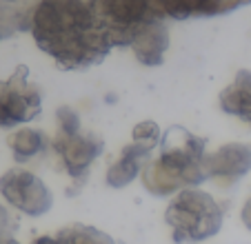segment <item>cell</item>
Instances as JSON below:
<instances>
[{
  "instance_id": "cell-1",
  "label": "cell",
  "mask_w": 251,
  "mask_h": 244,
  "mask_svg": "<svg viewBox=\"0 0 251 244\" xmlns=\"http://www.w3.org/2000/svg\"><path fill=\"white\" fill-rule=\"evenodd\" d=\"M31 36L62 71L96 67L114 49L96 0H40Z\"/></svg>"
},
{
  "instance_id": "cell-2",
  "label": "cell",
  "mask_w": 251,
  "mask_h": 244,
  "mask_svg": "<svg viewBox=\"0 0 251 244\" xmlns=\"http://www.w3.org/2000/svg\"><path fill=\"white\" fill-rule=\"evenodd\" d=\"M207 138L174 124L162 131L158 153L149 158L140 173L142 187L156 197H174L182 189H196L207 180L204 155Z\"/></svg>"
},
{
  "instance_id": "cell-3",
  "label": "cell",
  "mask_w": 251,
  "mask_h": 244,
  "mask_svg": "<svg viewBox=\"0 0 251 244\" xmlns=\"http://www.w3.org/2000/svg\"><path fill=\"white\" fill-rule=\"evenodd\" d=\"M165 222L176 244H198L220 233L225 207L200 187L182 189L167 204Z\"/></svg>"
},
{
  "instance_id": "cell-4",
  "label": "cell",
  "mask_w": 251,
  "mask_h": 244,
  "mask_svg": "<svg viewBox=\"0 0 251 244\" xmlns=\"http://www.w3.org/2000/svg\"><path fill=\"white\" fill-rule=\"evenodd\" d=\"M56 122L58 131L51 138V149L56 153L60 167L65 169V173L76 184L74 193H78L82 189V184L87 182V178H89L94 162L102 155L104 140L100 133L82 129L80 116L69 104L58 107Z\"/></svg>"
},
{
  "instance_id": "cell-5",
  "label": "cell",
  "mask_w": 251,
  "mask_h": 244,
  "mask_svg": "<svg viewBox=\"0 0 251 244\" xmlns=\"http://www.w3.org/2000/svg\"><path fill=\"white\" fill-rule=\"evenodd\" d=\"M96 7L114 47H131L151 20L162 18L151 0H96Z\"/></svg>"
},
{
  "instance_id": "cell-6",
  "label": "cell",
  "mask_w": 251,
  "mask_h": 244,
  "mask_svg": "<svg viewBox=\"0 0 251 244\" xmlns=\"http://www.w3.org/2000/svg\"><path fill=\"white\" fill-rule=\"evenodd\" d=\"M43 111L40 87L29 82V67L18 65L9 78L0 80V127L27 124Z\"/></svg>"
},
{
  "instance_id": "cell-7",
  "label": "cell",
  "mask_w": 251,
  "mask_h": 244,
  "mask_svg": "<svg viewBox=\"0 0 251 244\" xmlns=\"http://www.w3.org/2000/svg\"><path fill=\"white\" fill-rule=\"evenodd\" d=\"M0 195L11 209L29 218H40L53 207L49 187L25 167H11L0 175Z\"/></svg>"
},
{
  "instance_id": "cell-8",
  "label": "cell",
  "mask_w": 251,
  "mask_h": 244,
  "mask_svg": "<svg viewBox=\"0 0 251 244\" xmlns=\"http://www.w3.org/2000/svg\"><path fill=\"white\" fill-rule=\"evenodd\" d=\"M204 173L207 180H216L223 187L240 182L251 173V145L247 142H227L213 153L204 155Z\"/></svg>"
},
{
  "instance_id": "cell-9",
  "label": "cell",
  "mask_w": 251,
  "mask_h": 244,
  "mask_svg": "<svg viewBox=\"0 0 251 244\" xmlns=\"http://www.w3.org/2000/svg\"><path fill=\"white\" fill-rule=\"evenodd\" d=\"M158 14L165 20H189L223 16L249 5L251 0H151Z\"/></svg>"
},
{
  "instance_id": "cell-10",
  "label": "cell",
  "mask_w": 251,
  "mask_h": 244,
  "mask_svg": "<svg viewBox=\"0 0 251 244\" xmlns=\"http://www.w3.org/2000/svg\"><path fill=\"white\" fill-rule=\"evenodd\" d=\"M136 60L145 67H160L169 49V27L165 18H156L133 38L131 47Z\"/></svg>"
},
{
  "instance_id": "cell-11",
  "label": "cell",
  "mask_w": 251,
  "mask_h": 244,
  "mask_svg": "<svg viewBox=\"0 0 251 244\" xmlns=\"http://www.w3.org/2000/svg\"><path fill=\"white\" fill-rule=\"evenodd\" d=\"M153 155L151 149L136 142H129L127 146H123L118 160H114V165L107 169L104 173V182L111 189H125L133 182V180L140 178L145 165L149 162V158Z\"/></svg>"
},
{
  "instance_id": "cell-12",
  "label": "cell",
  "mask_w": 251,
  "mask_h": 244,
  "mask_svg": "<svg viewBox=\"0 0 251 244\" xmlns=\"http://www.w3.org/2000/svg\"><path fill=\"white\" fill-rule=\"evenodd\" d=\"M218 104L227 116L249 122L251 118V69H238L231 85H227L218 96Z\"/></svg>"
},
{
  "instance_id": "cell-13",
  "label": "cell",
  "mask_w": 251,
  "mask_h": 244,
  "mask_svg": "<svg viewBox=\"0 0 251 244\" xmlns=\"http://www.w3.org/2000/svg\"><path fill=\"white\" fill-rule=\"evenodd\" d=\"M7 145L11 149L16 165H27L31 160L40 158L45 151L51 146V138L43 129L33 127H20L7 138Z\"/></svg>"
},
{
  "instance_id": "cell-14",
  "label": "cell",
  "mask_w": 251,
  "mask_h": 244,
  "mask_svg": "<svg viewBox=\"0 0 251 244\" xmlns=\"http://www.w3.org/2000/svg\"><path fill=\"white\" fill-rule=\"evenodd\" d=\"M40 0H0V36L2 40L20 31H31V20Z\"/></svg>"
},
{
  "instance_id": "cell-15",
  "label": "cell",
  "mask_w": 251,
  "mask_h": 244,
  "mask_svg": "<svg viewBox=\"0 0 251 244\" xmlns=\"http://www.w3.org/2000/svg\"><path fill=\"white\" fill-rule=\"evenodd\" d=\"M31 244H116V242L109 233H104V231L96 229V226L74 222V224H67L62 229H58L51 235L33 238Z\"/></svg>"
},
{
  "instance_id": "cell-16",
  "label": "cell",
  "mask_w": 251,
  "mask_h": 244,
  "mask_svg": "<svg viewBox=\"0 0 251 244\" xmlns=\"http://www.w3.org/2000/svg\"><path fill=\"white\" fill-rule=\"evenodd\" d=\"M160 138H162L160 127H158L153 120L138 122L136 127H133V131H131V142L147 146V149H151V151L158 149V145H160Z\"/></svg>"
},
{
  "instance_id": "cell-17",
  "label": "cell",
  "mask_w": 251,
  "mask_h": 244,
  "mask_svg": "<svg viewBox=\"0 0 251 244\" xmlns=\"http://www.w3.org/2000/svg\"><path fill=\"white\" fill-rule=\"evenodd\" d=\"M14 229H16L14 218H11L9 211L0 204V240H2V238H11V235H14Z\"/></svg>"
},
{
  "instance_id": "cell-18",
  "label": "cell",
  "mask_w": 251,
  "mask_h": 244,
  "mask_svg": "<svg viewBox=\"0 0 251 244\" xmlns=\"http://www.w3.org/2000/svg\"><path fill=\"white\" fill-rule=\"evenodd\" d=\"M240 220H242V224H245V229H249V231H251V197H247V202L242 204Z\"/></svg>"
},
{
  "instance_id": "cell-19",
  "label": "cell",
  "mask_w": 251,
  "mask_h": 244,
  "mask_svg": "<svg viewBox=\"0 0 251 244\" xmlns=\"http://www.w3.org/2000/svg\"><path fill=\"white\" fill-rule=\"evenodd\" d=\"M0 244H20V242L14 238V235H11V238H2V240H0Z\"/></svg>"
},
{
  "instance_id": "cell-20",
  "label": "cell",
  "mask_w": 251,
  "mask_h": 244,
  "mask_svg": "<svg viewBox=\"0 0 251 244\" xmlns=\"http://www.w3.org/2000/svg\"><path fill=\"white\" fill-rule=\"evenodd\" d=\"M247 124H249V127H251V118H249V122H247Z\"/></svg>"
},
{
  "instance_id": "cell-21",
  "label": "cell",
  "mask_w": 251,
  "mask_h": 244,
  "mask_svg": "<svg viewBox=\"0 0 251 244\" xmlns=\"http://www.w3.org/2000/svg\"><path fill=\"white\" fill-rule=\"evenodd\" d=\"M0 43H2V36H0Z\"/></svg>"
}]
</instances>
